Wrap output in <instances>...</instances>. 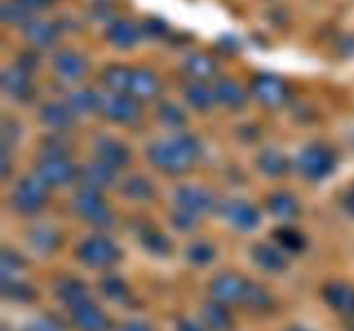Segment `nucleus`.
<instances>
[{"label": "nucleus", "mask_w": 354, "mask_h": 331, "mask_svg": "<svg viewBox=\"0 0 354 331\" xmlns=\"http://www.w3.org/2000/svg\"><path fill=\"white\" fill-rule=\"evenodd\" d=\"M44 119L50 123V126H68L71 116L69 110L61 106H48L44 112Z\"/></svg>", "instance_id": "27"}, {"label": "nucleus", "mask_w": 354, "mask_h": 331, "mask_svg": "<svg viewBox=\"0 0 354 331\" xmlns=\"http://www.w3.org/2000/svg\"><path fill=\"white\" fill-rule=\"evenodd\" d=\"M270 205H272L273 214H277V216L280 217H292L296 216L297 212L296 202L287 195H275L272 199V203H270Z\"/></svg>", "instance_id": "25"}, {"label": "nucleus", "mask_w": 354, "mask_h": 331, "mask_svg": "<svg viewBox=\"0 0 354 331\" xmlns=\"http://www.w3.org/2000/svg\"><path fill=\"white\" fill-rule=\"evenodd\" d=\"M24 34L35 45L47 47V45L54 41L55 28L52 24L44 23V21H30V23H26V28H24Z\"/></svg>", "instance_id": "11"}, {"label": "nucleus", "mask_w": 354, "mask_h": 331, "mask_svg": "<svg viewBox=\"0 0 354 331\" xmlns=\"http://www.w3.org/2000/svg\"><path fill=\"white\" fill-rule=\"evenodd\" d=\"M104 290H106L107 295L113 297V299L124 295V285L118 278L106 279V281H104Z\"/></svg>", "instance_id": "38"}, {"label": "nucleus", "mask_w": 354, "mask_h": 331, "mask_svg": "<svg viewBox=\"0 0 354 331\" xmlns=\"http://www.w3.org/2000/svg\"><path fill=\"white\" fill-rule=\"evenodd\" d=\"M178 331H201V330L196 326V324H192V323H182V324H180Z\"/></svg>", "instance_id": "44"}, {"label": "nucleus", "mask_w": 354, "mask_h": 331, "mask_svg": "<svg viewBox=\"0 0 354 331\" xmlns=\"http://www.w3.org/2000/svg\"><path fill=\"white\" fill-rule=\"evenodd\" d=\"M158 81H156L154 76L147 71H138V72H131V83L130 88L133 90V93L140 97H149L154 95L158 92Z\"/></svg>", "instance_id": "16"}, {"label": "nucleus", "mask_w": 354, "mask_h": 331, "mask_svg": "<svg viewBox=\"0 0 354 331\" xmlns=\"http://www.w3.org/2000/svg\"><path fill=\"white\" fill-rule=\"evenodd\" d=\"M59 297H61L64 302L71 303V305H82L85 303V286L80 285L78 281H64L61 286H59Z\"/></svg>", "instance_id": "19"}, {"label": "nucleus", "mask_w": 354, "mask_h": 331, "mask_svg": "<svg viewBox=\"0 0 354 331\" xmlns=\"http://www.w3.org/2000/svg\"><path fill=\"white\" fill-rule=\"evenodd\" d=\"M187 68H189L192 74L206 78V76H211L214 72V62L209 57H206V55H194L187 62Z\"/></svg>", "instance_id": "24"}, {"label": "nucleus", "mask_w": 354, "mask_h": 331, "mask_svg": "<svg viewBox=\"0 0 354 331\" xmlns=\"http://www.w3.org/2000/svg\"><path fill=\"white\" fill-rule=\"evenodd\" d=\"M151 243H149V247H151V250L154 252H161V254H165V252H168V241L165 240V238H161L159 234H151Z\"/></svg>", "instance_id": "40"}, {"label": "nucleus", "mask_w": 354, "mask_h": 331, "mask_svg": "<svg viewBox=\"0 0 354 331\" xmlns=\"http://www.w3.org/2000/svg\"><path fill=\"white\" fill-rule=\"evenodd\" d=\"M189 257L196 264H206V262H209L213 259V248L207 247V245H196V247L190 248Z\"/></svg>", "instance_id": "35"}, {"label": "nucleus", "mask_w": 354, "mask_h": 331, "mask_svg": "<svg viewBox=\"0 0 354 331\" xmlns=\"http://www.w3.org/2000/svg\"><path fill=\"white\" fill-rule=\"evenodd\" d=\"M100 155L109 166H118L127 161V150L116 141H106L100 145Z\"/></svg>", "instance_id": "22"}, {"label": "nucleus", "mask_w": 354, "mask_h": 331, "mask_svg": "<svg viewBox=\"0 0 354 331\" xmlns=\"http://www.w3.org/2000/svg\"><path fill=\"white\" fill-rule=\"evenodd\" d=\"M3 88L12 95H23L28 90V78L24 69L12 68L3 72Z\"/></svg>", "instance_id": "17"}, {"label": "nucleus", "mask_w": 354, "mask_h": 331, "mask_svg": "<svg viewBox=\"0 0 354 331\" xmlns=\"http://www.w3.org/2000/svg\"><path fill=\"white\" fill-rule=\"evenodd\" d=\"M218 93H220L221 99L228 103H239L244 100V93L241 92V88H239L235 83L230 81L221 83V85L218 86Z\"/></svg>", "instance_id": "29"}, {"label": "nucleus", "mask_w": 354, "mask_h": 331, "mask_svg": "<svg viewBox=\"0 0 354 331\" xmlns=\"http://www.w3.org/2000/svg\"><path fill=\"white\" fill-rule=\"evenodd\" d=\"M75 321L83 331H104L107 326L104 314L86 302L75 309Z\"/></svg>", "instance_id": "6"}, {"label": "nucleus", "mask_w": 354, "mask_h": 331, "mask_svg": "<svg viewBox=\"0 0 354 331\" xmlns=\"http://www.w3.org/2000/svg\"><path fill=\"white\" fill-rule=\"evenodd\" d=\"M178 202L192 212H204L211 205L209 195L196 188H183L178 195Z\"/></svg>", "instance_id": "15"}, {"label": "nucleus", "mask_w": 354, "mask_h": 331, "mask_svg": "<svg viewBox=\"0 0 354 331\" xmlns=\"http://www.w3.org/2000/svg\"><path fill=\"white\" fill-rule=\"evenodd\" d=\"M40 176L44 178V183H64L71 178V166L59 159H50L40 166Z\"/></svg>", "instance_id": "14"}, {"label": "nucleus", "mask_w": 354, "mask_h": 331, "mask_svg": "<svg viewBox=\"0 0 354 331\" xmlns=\"http://www.w3.org/2000/svg\"><path fill=\"white\" fill-rule=\"evenodd\" d=\"M16 2H19L21 6H24L26 9L28 7H31V9H40V7L48 6L52 0H16Z\"/></svg>", "instance_id": "41"}, {"label": "nucleus", "mask_w": 354, "mask_h": 331, "mask_svg": "<svg viewBox=\"0 0 354 331\" xmlns=\"http://www.w3.org/2000/svg\"><path fill=\"white\" fill-rule=\"evenodd\" d=\"M78 207L85 216L92 217V219H100L102 216H106V207L95 193H82L78 199Z\"/></svg>", "instance_id": "18"}, {"label": "nucleus", "mask_w": 354, "mask_h": 331, "mask_svg": "<svg viewBox=\"0 0 354 331\" xmlns=\"http://www.w3.org/2000/svg\"><path fill=\"white\" fill-rule=\"evenodd\" d=\"M204 316H206L207 324L214 330H225L230 324V317H228L227 310L220 305V303H211L204 309Z\"/></svg>", "instance_id": "21"}, {"label": "nucleus", "mask_w": 354, "mask_h": 331, "mask_svg": "<svg viewBox=\"0 0 354 331\" xmlns=\"http://www.w3.org/2000/svg\"><path fill=\"white\" fill-rule=\"evenodd\" d=\"M86 178L92 185H106L111 178V172L106 166H90L86 171Z\"/></svg>", "instance_id": "31"}, {"label": "nucleus", "mask_w": 354, "mask_h": 331, "mask_svg": "<svg viewBox=\"0 0 354 331\" xmlns=\"http://www.w3.org/2000/svg\"><path fill=\"white\" fill-rule=\"evenodd\" d=\"M106 81L107 85L113 86L114 90L130 88L131 72L127 71L124 68H113L106 72Z\"/></svg>", "instance_id": "26"}, {"label": "nucleus", "mask_w": 354, "mask_h": 331, "mask_svg": "<svg viewBox=\"0 0 354 331\" xmlns=\"http://www.w3.org/2000/svg\"><path fill=\"white\" fill-rule=\"evenodd\" d=\"M245 300H248V305H252V307H263L268 303V297H266V293L263 292L261 288H256V286H245V292L244 295Z\"/></svg>", "instance_id": "33"}, {"label": "nucleus", "mask_w": 354, "mask_h": 331, "mask_svg": "<svg viewBox=\"0 0 354 331\" xmlns=\"http://www.w3.org/2000/svg\"><path fill=\"white\" fill-rule=\"evenodd\" d=\"M137 34H138V28L128 19L114 21V23L109 26V31H107L109 40L113 41L116 47H121V48L131 47V45L137 41Z\"/></svg>", "instance_id": "7"}, {"label": "nucleus", "mask_w": 354, "mask_h": 331, "mask_svg": "<svg viewBox=\"0 0 354 331\" xmlns=\"http://www.w3.org/2000/svg\"><path fill=\"white\" fill-rule=\"evenodd\" d=\"M2 17L9 23H24L28 21L26 7L19 2H7L2 6Z\"/></svg>", "instance_id": "28"}, {"label": "nucleus", "mask_w": 354, "mask_h": 331, "mask_svg": "<svg viewBox=\"0 0 354 331\" xmlns=\"http://www.w3.org/2000/svg\"><path fill=\"white\" fill-rule=\"evenodd\" d=\"M245 292V285L235 276H220L213 283V293L220 300L241 299Z\"/></svg>", "instance_id": "9"}, {"label": "nucleus", "mask_w": 354, "mask_h": 331, "mask_svg": "<svg viewBox=\"0 0 354 331\" xmlns=\"http://www.w3.org/2000/svg\"><path fill=\"white\" fill-rule=\"evenodd\" d=\"M128 195L137 197V199H145L151 195V186L144 181L142 178H131L127 185Z\"/></svg>", "instance_id": "32"}, {"label": "nucleus", "mask_w": 354, "mask_h": 331, "mask_svg": "<svg viewBox=\"0 0 354 331\" xmlns=\"http://www.w3.org/2000/svg\"><path fill=\"white\" fill-rule=\"evenodd\" d=\"M144 30L149 34H152V37H159V34H162L166 31V24L161 19H149L144 24Z\"/></svg>", "instance_id": "39"}, {"label": "nucleus", "mask_w": 354, "mask_h": 331, "mask_svg": "<svg viewBox=\"0 0 354 331\" xmlns=\"http://www.w3.org/2000/svg\"><path fill=\"white\" fill-rule=\"evenodd\" d=\"M254 257L256 261L259 262V265L266 269H272V271H280V269L286 265L283 259L280 257L279 252L273 250L270 247H258L254 252Z\"/></svg>", "instance_id": "20"}, {"label": "nucleus", "mask_w": 354, "mask_h": 331, "mask_svg": "<svg viewBox=\"0 0 354 331\" xmlns=\"http://www.w3.org/2000/svg\"><path fill=\"white\" fill-rule=\"evenodd\" d=\"M118 250L106 238H92L82 247V259L92 265H107L116 261Z\"/></svg>", "instance_id": "3"}, {"label": "nucleus", "mask_w": 354, "mask_h": 331, "mask_svg": "<svg viewBox=\"0 0 354 331\" xmlns=\"http://www.w3.org/2000/svg\"><path fill=\"white\" fill-rule=\"evenodd\" d=\"M189 99L192 103L203 107L209 103V93H207V90L204 86H192L189 90Z\"/></svg>", "instance_id": "37"}, {"label": "nucleus", "mask_w": 354, "mask_h": 331, "mask_svg": "<svg viewBox=\"0 0 354 331\" xmlns=\"http://www.w3.org/2000/svg\"><path fill=\"white\" fill-rule=\"evenodd\" d=\"M299 168L310 178H322L334 168V157L322 147H310L299 155Z\"/></svg>", "instance_id": "2"}, {"label": "nucleus", "mask_w": 354, "mask_h": 331, "mask_svg": "<svg viewBox=\"0 0 354 331\" xmlns=\"http://www.w3.org/2000/svg\"><path fill=\"white\" fill-rule=\"evenodd\" d=\"M349 203H351V209H353V212H354V193L351 195V200H349Z\"/></svg>", "instance_id": "45"}, {"label": "nucleus", "mask_w": 354, "mask_h": 331, "mask_svg": "<svg viewBox=\"0 0 354 331\" xmlns=\"http://www.w3.org/2000/svg\"><path fill=\"white\" fill-rule=\"evenodd\" d=\"M277 238L280 240V243L286 245L287 248H292V250H299L303 247V238L297 233H294L292 230H279L277 231Z\"/></svg>", "instance_id": "30"}, {"label": "nucleus", "mask_w": 354, "mask_h": 331, "mask_svg": "<svg viewBox=\"0 0 354 331\" xmlns=\"http://www.w3.org/2000/svg\"><path fill=\"white\" fill-rule=\"evenodd\" d=\"M325 297L330 302V305L342 310V312H353L354 310V290L349 286L335 283L325 290Z\"/></svg>", "instance_id": "8"}, {"label": "nucleus", "mask_w": 354, "mask_h": 331, "mask_svg": "<svg viewBox=\"0 0 354 331\" xmlns=\"http://www.w3.org/2000/svg\"><path fill=\"white\" fill-rule=\"evenodd\" d=\"M95 106H97V99L95 95L90 92H83L73 97V107L78 110H85V112H88V110H92Z\"/></svg>", "instance_id": "34"}, {"label": "nucleus", "mask_w": 354, "mask_h": 331, "mask_svg": "<svg viewBox=\"0 0 354 331\" xmlns=\"http://www.w3.org/2000/svg\"><path fill=\"white\" fill-rule=\"evenodd\" d=\"M259 164H261V169H265L268 174H280V172L286 171L287 168V162L286 159H283V155L273 150L266 152L265 155H261Z\"/></svg>", "instance_id": "23"}, {"label": "nucleus", "mask_w": 354, "mask_h": 331, "mask_svg": "<svg viewBox=\"0 0 354 331\" xmlns=\"http://www.w3.org/2000/svg\"><path fill=\"white\" fill-rule=\"evenodd\" d=\"M55 68L66 78H78L85 72V61L73 52H61L55 59Z\"/></svg>", "instance_id": "13"}, {"label": "nucleus", "mask_w": 354, "mask_h": 331, "mask_svg": "<svg viewBox=\"0 0 354 331\" xmlns=\"http://www.w3.org/2000/svg\"><path fill=\"white\" fill-rule=\"evenodd\" d=\"M228 219L241 228H252L258 223V212L244 202H230L225 209Z\"/></svg>", "instance_id": "10"}, {"label": "nucleus", "mask_w": 354, "mask_h": 331, "mask_svg": "<svg viewBox=\"0 0 354 331\" xmlns=\"http://www.w3.org/2000/svg\"><path fill=\"white\" fill-rule=\"evenodd\" d=\"M107 116L114 117L120 121H128L135 116L137 107H135L133 100L127 99V97H109L104 103Z\"/></svg>", "instance_id": "12"}, {"label": "nucleus", "mask_w": 354, "mask_h": 331, "mask_svg": "<svg viewBox=\"0 0 354 331\" xmlns=\"http://www.w3.org/2000/svg\"><path fill=\"white\" fill-rule=\"evenodd\" d=\"M161 117L166 124H169V126H176V124H180L183 121V114L180 112L176 107H171V106L162 107Z\"/></svg>", "instance_id": "36"}, {"label": "nucleus", "mask_w": 354, "mask_h": 331, "mask_svg": "<svg viewBox=\"0 0 354 331\" xmlns=\"http://www.w3.org/2000/svg\"><path fill=\"white\" fill-rule=\"evenodd\" d=\"M45 199L44 179H26L19 185L14 202L21 210H37Z\"/></svg>", "instance_id": "4"}, {"label": "nucleus", "mask_w": 354, "mask_h": 331, "mask_svg": "<svg viewBox=\"0 0 354 331\" xmlns=\"http://www.w3.org/2000/svg\"><path fill=\"white\" fill-rule=\"evenodd\" d=\"M292 331H303V330H292Z\"/></svg>", "instance_id": "46"}, {"label": "nucleus", "mask_w": 354, "mask_h": 331, "mask_svg": "<svg viewBox=\"0 0 354 331\" xmlns=\"http://www.w3.org/2000/svg\"><path fill=\"white\" fill-rule=\"evenodd\" d=\"M28 331H55V328L50 323H47V321H40V323L33 324Z\"/></svg>", "instance_id": "42"}, {"label": "nucleus", "mask_w": 354, "mask_h": 331, "mask_svg": "<svg viewBox=\"0 0 354 331\" xmlns=\"http://www.w3.org/2000/svg\"><path fill=\"white\" fill-rule=\"evenodd\" d=\"M196 154V141L182 137L173 141H161L151 148V157L159 168L168 171H182Z\"/></svg>", "instance_id": "1"}, {"label": "nucleus", "mask_w": 354, "mask_h": 331, "mask_svg": "<svg viewBox=\"0 0 354 331\" xmlns=\"http://www.w3.org/2000/svg\"><path fill=\"white\" fill-rule=\"evenodd\" d=\"M123 331H149V330H147V328L144 326V324L130 323V324H127V328H124Z\"/></svg>", "instance_id": "43"}, {"label": "nucleus", "mask_w": 354, "mask_h": 331, "mask_svg": "<svg viewBox=\"0 0 354 331\" xmlns=\"http://www.w3.org/2000/svg\"><path fill=\"white\" fill-rule=\"evenodd\" d=\"M254 92L263 102L270 103V106H277V103L282 102L287 95L286 85L272 74L259 76L254 81Z\"/></svg>", "instance_id": "5"}]
</instances>
